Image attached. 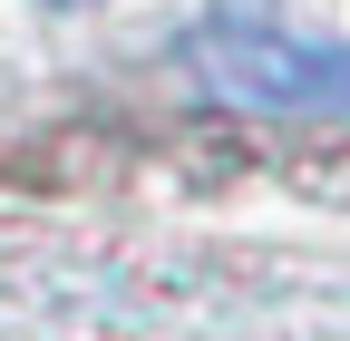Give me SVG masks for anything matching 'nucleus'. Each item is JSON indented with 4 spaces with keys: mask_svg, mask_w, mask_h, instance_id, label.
I'll return each instance as SVG.
<instances>
[{
    "mask_svg": "<svg viewBox=\"0 0 350 341\" xmlns=\"http://www.w3.org/2000/svg\"><path fill=\"white\" fill-rule=\"evenodd\" d=\"M195 68L214 98H234L253 117H350V49L282 29L273 10H224L195 39Z\"/></svg>",
    "mask_w": 350,
    "mask_h": 341,
    "instance_id": "obj_1",
    "label": "nucleus"
}]
</instances>
